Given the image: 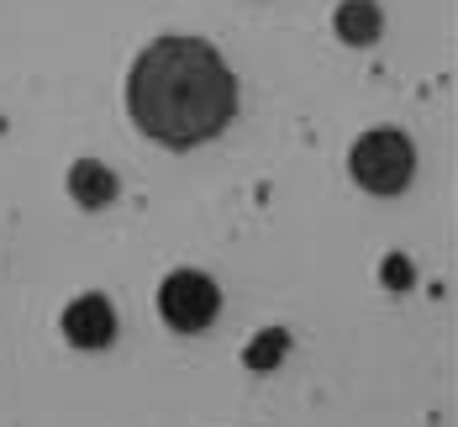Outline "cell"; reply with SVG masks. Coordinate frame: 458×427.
<instances>
[{
	"label": "cell",
	"mask_w": 458,
	"mask_h": 427,
	"mask_svg": "<svg viewBox=\"0 0 458 427\" xmlns=\"http://www.w3.org/2000/svg\"><path fill=\"white\" fill-rule=\"evenodd\" d=\"M385 275H390V285H406V264H401V259H390V269H385Z\"/></svg>",
	"instance_id": "obj_8"
},
{
	"label": "cell",
	"mask_w": 458,
	"mask_h": 427,
	"mask_svg": "<svg viewBox=\"0 0 458 427\" xmlns=\"http://www.w3.org/2000/svg\"><path fill=\"white\" fill-rule=\"evenodd\" d=\"M158 312L174 332H206L222 312L216 280H206L200 269H174L169 280L158 285Z\"/></svg>",
	"instance_id": "obj_3"
},
{
	"label": "cell",
	"mask_w": 458,
	"mask_h": 427,
	"mask_svg": "<svg viewBox=\"0 0 458 427\" xmlns=\"http://www.w3.org/2000/svg\"><path fill=\"white\" fill-rule=\"evenodd\" d=\"M69 195L80 201V206H111L116 201V175L106 169V164H95V158H80L74 169H69Z\"/></svg>",
	"instance_id": "obj_5"
},
{
	"label": "cell",
	"mask_w": 458,
	"mask_h": 427,
	"mask_svg": "<svg viewBox=\"0 0 458 427\" xmlns=\"http://www.w3.org/2000/svg\"><path fill=\"white\" fill-rule=\"evenodd\" d=\"M64 332H69V343H80V348H106V343L116 337V312H111V301H106V295H80V301L64 312Z\"/></svg>",
	"instance_id": "obj_4"
},
{
	"label": "cell",
	"mask_w": 458,
	"mask_h": 427,
	"mask_svg": "<svg viewBox=\"0 0 458 427\" xmlns=\"http://www.w3.org/2000/svg\"><path fill=\"white\" fill-rule=\"evenodd\" d=\"M127 111L164 148H195L216 138L237 111V80L222 53L200 38H158L127 74Z\"/></svg>",
	"instance_id": "obj_1"
},
{
	"label": "cell",
	"mask_w": 458,
	"mask_h": 427,
	"mask_svg": "<svg viewBox=\"0 0 458 427\" xmlns=\"http://www.w3.org/2000/svg\"><path fill=\"white\" fill-rule=\"evenodd\" d=\"M284 343H290V337H284V332H279V328L259 332V343L248 348V364H253V370H269V364H275L279 354H284Z\"/></svg>",
	"instance_id": "obj_7"
},
{
	"label": "cell",
	"mask_w": 458,
	"mask_h": 427,
	"mask_svg": "<svg viewBox=\"0 0 458 427\" xmlns=\"http://www.w3.org/2000/svg\"><path fill=\"white\" fill-rule=\"evenodd\" d=\"M348 169H353V180L364 190H374V195H401L416 175L411 138L395 132V127H374V132H364V138L353 142Z\"/></svg>",
	"instance_id": "obj_2"
},
{
	"label": "cell",
	"mask_w": 458,
	"mask_h": 427,
	"mask_svg": "<svg viewBox=\"0 0 458 427\" xmlns=\"http://www.w3.org/2000/svg\"><path fill=\"white\" fill-rule=\"evenodd\" d=\"M332 27H337V38H343V43L369 47L374 38H379V5H374V0H343Z\"/></svg>",
	"instance_id": "obj_6"
}]
</instances>
